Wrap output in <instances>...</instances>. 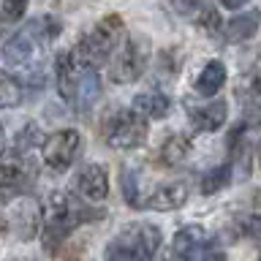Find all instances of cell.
<instances>
[{
	"label": "cell",
	"mask_w": 261,
	"mask_h": 261,
	"mask_svg": "<svg viewBox=\"0 0 261 261\" xmlns=\"http://www.w3.org/2000/svg\"><path fill=\"white\" fill-rule=\"evenodd\" d=\"M226 117H228V106H226V101H220V98L212 103L188 109V120H191L193 130H199V134H212V130H218L226 122Z\"/></svg>",
	"instance_id": "9"
},
{
	"label": "cell",
	"mask_w": 261,
	"mask_h": 261,
	"mask_svg": "<svg viewBox=\"0 0 261 261\" xmlns=\"http://www.w3.org/2000/svg\"><path fill=\"white\" fill-rule=\"evenodd\" d=\"M258 24H261V11H245V14H237L234 19H228L226 22V28H223V36L228 44H240V41H248L256 36V30H258Z\"/></svg>",
	"instance_id": "13"
},
{
	"label": "cell",
	"mask_w": 261,
	"mask_h": 261,
	"mask_svg": "<svg viewBox=\"0 0 261 261\" xmlns=\"http://www.w3.org/2000/svg\"><path fill=\"white\" fill-rule=\"evenodd\" d=\"M22 101V87L8 71H0V109H11Z\"/></svg>",
	"instance_id": "22"
},
{
	"label": "cell",
	"mask_w": 261,
	"mask_h": 261,
	"mask_svg": "<svg viewBox=\"0 0 261 261\" xmlns=\"http://www.w3.org/2000/svg\"><path fill=\"white\" fill-rule=\"evenodd\" d=\"M79 144H82V136H79V130H73V128H63V130H57V134L46 136V142H44V163L52 171L71 169V163L76 161Z\"/></svg>",
	"instance_id": "6"
},
{
	"label": "cell",
	"mask_w": 261,
	"mask_h": 261,
	"mask_svg": "<svg viewBox=\"0 0 261 261\" xmlns=\"http://www.w3.org/2000/svg\"><path fill=\"white\" fill-rule=\"evenodd\" d=\"M228 182H231V163H220V166L210 169L207 174L201 177V193L212 196V193L223 191Z\"/></svg>",
	"instance_id": "20"
},
{
	"label": "cell",
	"mask_w": 261,
	"mask_h": 261,
	"mask_svg": "<svg viewBox=\"0 0 261 261\" xmlns=\"http://www.w3.org/2000/svg\"><path fill=\"white\" fill-rule=\"evenodd\" d=\"M228 73H226V65L220 60H210L204 65V71L199 73V79H196V93L204 95V98H212L218 95V90L226 85Z\"/></svg>",
	"instance_id": "15"
},
{
	"label": "cell",
	"mask_w": 261,
	"mask_h": 261,
	"mask_svg": "<svg viewBox=\"0 0 261 261\" xmlns=\"http://www.w3.org/2000/svg\"><path fill=\"white\" fill-rule=\"evenodd\" d=\"M191 152V139L182 134H174L171 139H166V144L161 147V158L163 163H182Z\"/></svg>",
	"instance_id": "21"
},
{
	"label": "cell",
	"mask_w": 261,
	"mask_h": 261,
	"mask_svg": "<svg viewBox=\"0 0 261 261\" xmlns=\"http://www.w3.org/2000/svg\"><path fill=\"white\" fill-rule=\"evenodd\" d=\"M24 11H28V0H3V8H0V19L6 24L19 22Z\"/></svg>",
	"instance_id": "26"
},
{
	"label": "cell",
	"mask_w": 261,
	"mask_h": 261,
	"mask_svg": "<svg viewBox=\"0 0 261 261\" xmlns=\"http://www.w3.org/2000/svg\"><path fill=\"white\" fill-rule=\"evenodd\" d=\"M36 182V166L28 155H16L0 163V204H8L14 196H22Z\"/></svg>",
	"instance_id": "5"
},
{
	"label": "cell",
	"mask_w": 261,
	"mask_h": 261,
	"mask_svg": "<svg viewBox=\"0 0 261 261\" xmlns=\"http://www.w3.org/2000/svg\"><path fill=\"white\" fill-rule=\"evenodd\" d=\"M122 196L130 207H144V199H142V191H139V177L136 171L125 169L122 171Z\"/></svg>",
	"instance_id": "23"
},
{
	"label": "cell",
	"mask_w": 261,
	"mask_h": 261,
	"mask_svg": "<svg viewBox=\"0 0 261 261\" xmlns=\"http://www.w3.org/2000/svg\"><path fill=\"white\" fill-rule=\"evenodd\" d=\"M185 261H226V253H223V248H218V242L210 237V240H204Z\"/></svg>",
	"instance_id": "24"
},
{
	"label": "cell",
	"mask_w": 261,
	"mask_h": 261,
	"mask_svg": "<svg viewBox=\"0 0 261 261\" xmlns=\"http://www.w3.org/2000/svg\"><path fill=\"white\" fill-rule=\"evenodd\" d=\"M28 30L33 33V38H36L41 46H49L57 36H60L63 24H60L57 16H38V19H33L28 24Z\"/></svg>",
	"instance_id": "19"
},
{
	"label": "cell",
	"mask_w": 261,
	"mask_h": 261,
	"mask_svg": "<svg viewBox=\"0 0 261 261\" xmlns=\"http://www.w3.org/2000/svg\"><path fill=\"white\" fill-rule=\"evenodd\" d=\"M256 158H258V166H261V144H258V152H256Z\"/></svg>",
	"instance_id": "31"
},
{
	"label": "cell",
	"mask_w": 261,
	"mask_h": 261,
	"mask_svg": "<svg viewBox=\"0 0 261 261\" xmlns=\"http://www.w3.org/2000/svg\"><path fill=\"white\" fill-rule=\"evenodd\" d=\"M76 185L82 199L87 201H103L109 196V177H106V169L98 166V163H90V166L82 169Z\"/></svg>",
	"instance_id": "11"
},
{
	"label": "cell",
	"mask_w": 261,
	"mask_h": 261,
	"mask_svg": "<svg viewBox=\"0 0 261 261\" xmlns=\"http://www.w3.org/2000/svg\"><path fill=\"white\" fill-rule=\"evenodd\" d=\"M171 109V101L161 90H147L134 98V112H139L144 120H163Z\"/></svg>",
	"instance_id": "14"
},
{
	"label": "cell",
	"mask_w": 261,
	"mask_h": 261,
	"mask_svg": "<svg viewBox=\"0 0 261 261\" xmlns=\"http://www.w3.org/2000/svg\"><path fill=\"white\" fill-rule=\"evenodd\" d=\"M3 147H6V136H3V125H0V155H3Z\"/></svg>",
	"instance_id": "30"
},
{
	"label": "cell",
	"mask_w": 261,
	"mask_h": 261,
	"mask_svg": "<svg viewBox=\"0 0 261 261\" xmlns=\"http://www.w3.org/2000/svg\"><path fill=\"white\" fill-rule=\"evenodd\" d=\"M188 201V185L182 179H171V182L158 185L150 193V199L144 201V207L158 210V212H169V210H179Z\"/></svg>",
	"instance_id": "10"
},
{
	"label": "cell",
	"mask_w": 261,
	"mask_h": 261,
	"mask_svg": "<svg viewBox=\"0 0 261 261\" xmlns=\"http://www.w3.org/2000/svg\"><path fill=\"white\" fill-rule=\"evenodd\" d=\"M204 240H210V234L204 231L201 226H185V228H179L174 234V240H171V253H174L179 261H185Z\"/></svg>",
	"instance_id": "16"
},
{
	"label": "cell",
	"mask_w": 261,
	"mask_h": 261,
	"mask_svg": "<svg viewBox=\"0 0 261 261\" xmlns=\"http://www.w3.org/2000/svg\"><path fill=\"white\" fill-rule=\"evenodd\" d=\"M256 261H261V253H258V258H256Z\"/></svg>",
	"instance_id": "32"
},
{
	"label": "cell",
	"mask_w": 261,
	"mask_h": 261,
	"mask_svg": "<svg viewBox=\"0 0 261 261\" xmlns=\"http://www.w3.org/2000/svg\"><path fill=\"white\" fill-rule=\"evenodd\" d=\"M16 234L22 240H30L33 234L38 231V223H41V207L36 201H22V207L16 210Z\"/></svg>",
	"instance_id": "18"
},
{
	"label": "cell",
	"mask_w": 261,
	"mask_h": 261,
	"mask_svg": "<svg viewBox=\"0 0 261 261\" xmlns=\"http://www.w3.org/2000/svg\"><path fill=\"white\" fill-rule=\"evenodd\" d=\"M6 231H8V220L0 215V234H6Z\"/></svg>",
	"instance_id": "29"
},
{
	"label": "cell",
	"mask_w": 261,
	"mask_h": 261,
	"mask_svg": "<svg viewBox=\"0 0 261 261\" xmlns=\"http://www.w3.org/2000/svg\"><path fill=\"white\" fill-rule=\"evenodd\" d=\"M171 8L182 19H188L191 24H199L207 33H218L220 24H223L215 0H171Z\"/></svg>",
	"instance_id": "8"
},
{
	"label": "cell",
	"mask_w": 261,
	"mask_h": 261,
	"mask_svg": "<svg viewBox=\"0 0 261 261\" xmlns=\"http://www.w3.org/2000/svg\"><path fill=\"white\" fill-rule=\"evenodd\" d=\"M57 90L65 103H71L76 112H87L101 98L103 87L95 68L79 63L73 52H60L57 55Z\"/></svg>",
	"instance_id": "1"
},
{
	"label": "cell",
	"mask_w": 261,
	"mask_h": 261,
	"mask_svg": "<svg viewBox=\"0 0 261 261\" xmlns=\"http://www.w3.org/2000/svg\"><path fill=\"white\" fill-rule=\"evenodd\" d=\"M144 65H147L144 49L136 41H125V46L120 49L109 65V79L114 85H130V82H136L144 73Z\"/></svg>",
	"instance_id": "7"
},
{
	"label": "cell",
	"mask_w": 261,
	"mask_h": 261,
	"mask_svg": "<svg viewBox=\"0 0 261 261\" xmlns=\"http://www.w3.org/2000/svg\"><path fill=\"white\" fill-rule=\"evenodd\" d=\"M245 3H250V0H220V6H226V8H240Z\"/></svg>",
	"instance_id": "28"
},
{
	"label": "cell",
	"mask_w": 261,
	"mask_h": 261,
	"mask_svg": "<svg viewBox=\"0 0 261 261\" xmlns=\"http://www.w3.org/2000/svg\"><path fill=\"white\" fill-rule=\"evenodd\" d=\"M234 228L245 237H261V212H248L234 223Z\"/></svg>",
	"instance_id": "27"
},
{
	"label": "cell",
	"mask_w": 261,
	"mask_h": 261,
	"mask_svg": "<svg viewBox=\"0 0 261 261\" xmlns=\"http://www.w3.org/2000/svg\"><path fill=\"white\" fill-rule=\"evenodd\" d=\"M38 142H41L38 125H36V122H28V125H24V130H19V136H16L14 152H16V155H28V152H30V147H33V144H38Z\"/></svg>",
	"instance_id": "25"
},
{
	"label": "cell",
	"mask_w": 261,
	"mask_h": 261,
	"mask_svg": "<svg viewBox=\"0 0 261 261\" xmlns=\"http://www.w3.org/2000/svg\"><path fill=\"white\" fill-rule=\"evenodd\" d=\"M36 46H41V44L33 38V33L24 28L22 33H16V36H11L3 44V60L8 65H24L33 57V52H36Z\"/></svg>",
	"instance_id": "12"
},
{
	"label": "cell",
	"mask_w": 261,
	"mask_h": 261,
	"mask_svg": "<svg viewBox=\"0 0 261 261\" xmlns=\"http://www.w3.org/2000/svg\"><path fill=\"white\" fill-rule=\"evenodd\" d=\"M237 101L242 103V122L261 128V90L253 85L237 87Z\"/></svg>",
	"instance_id": "17"
},
{
	"label": "cell",
	"mask_w": 261,
	"mask_h": 261,
	"mask_svg": "<svg viewBox=\"0 0 261 261\" xmlns=\"http://www.w3.org/2000/svg\"><path fill=\"white\" fill-rule=\"evenodd\" d=\"M122 36H125L122 16L120 14H109L79 41V46H76V52H73V55H76L79 63H85V65H90V68L98 71L106 60H109V55L117 49Z\"/></svg>",
	"instance_id": "2"
},
{
	"label": "cell",
	"mask_w": 261,
	"mask_h": 261,
	"mask_svg": "<svg viewBox=\"0 0 261 261\" xmlns=\"http://www.w3.org/2000/svg\"><path fill=\"white\" fill-rule=\"evenodd\" d=\"M161 248V228L152 223H134L106 245V261H152Z\"/></svg>",
	"instance_id": "3"
},
{
	"label": "cell",
	"mask_w": 261,
	"mask_h": 261,
	"mask_svg": "<svg viewBox=\"0 0 261 261\" xmlns=\"http://www.w3.org/2000/svg\"><path fill=\"white\" fill-rule=\"evenodd\" d=\"M103 139L112 150H136L147 139V120L134 109H117L103 122Z\"/></svg>",
	"instance_id": "4"
}]
</instances>
